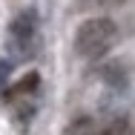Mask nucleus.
I'll use <instances>...</instances> for the list:
<instances>
[{"label":"nucleus","instance_id":"nucleus-1","mask_svg":"<svg viewBox=\"0 0 135 135\" xmlns=\"http://www.w3.org/2000/svg\"><path fill=\"white\" fill-rule=\"evenodd\" d=\"M115 40H118V26L109 17H92L75 35V52L86 60H98L115 46Z\"/></svg>","mask_w":135,"mask_h":135},{"label":"nucleus","instance_id":"nucleus-2","mask_svg":"<svg viewBox=\"0 0 135 135\" xmlns=\"http://www.w3.org/2000/svg\"><path fill=\"white\" fill-rule=\"evenodd\" d=\"M6 46H9V55H17L20 60L32 57V52L37 49V15L35 12L26 9L12 20Z\"/></svg>","mask_w":135,"mask_h":135},{"label":"nucleus","instance_id":"nucleus-3","mask_svg":"<svg viewBox=\"0 0 135 135\" xmlns=\"http://www.w3.org/2000/svg\"><path fill=\"white\" fill-rule=\"evenodd\" d=\"M121 3H127V0H75V6H78L81 12H98V9H115V6H121Z\"/></svg>","mask_w":135,"mask_h":135},{"label":"nucleus","instance_id":"nucleus-4","mask_svg":"<svg viewBox=\"0 0 135 135\" xmlns=\"http://www.w3.org/2000/svg\"><path fill=\"white\" fill-rule=\"evenodd\" d=\"M92 135H129V124L124 118H115V121L104 124V129H95Z\"/></svg>","mask_w":135,"mask_h":135}]
</instances>
